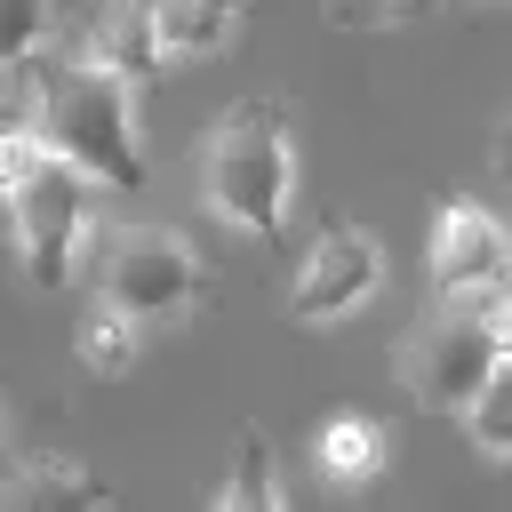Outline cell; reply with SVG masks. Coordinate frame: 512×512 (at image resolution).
<instances>
[{"instance_id":"6da1fadb","label":"cell","mask_w":512,"mask_h":512,"mask_svg":"<svg viewBox=\"0 0 512 512\" xmlns=\"http://www.w3.org/2000/svg\"><path fill=\"white\" fill-rule=\"evenodd\" d=\"M32 128L88 184H104V192H136L144 184L136 88L112 80V72H96L88 56H32Z\"/></svg>"},{"instance_id":"7a4b0ae2","label":"cell","mask_w":512,"mask_h":512,"mask_svg":"<svg viewBox=\"0 0 512 512\" xmlns=\"http://www.w3.org/2000/svg\"><path fill=\"white\" fill-rule=\"evenodd\" d=\"M208 208L248 232V240H280L288 208H296V136H288V104L280 96H240L216 136H208Z\"/></svg>"},{"instance_id":"3957f363","label":"cell","mask_w":512,"mask_h":512,"mask_svg":"<svg viewBox=\"0 0 512 512\" xmlns=\"http://www.w3.org/2000/svg\"><path fill=\"white\" fill-rule=\"evenodd\" d=\"M96 296L128 320H168L208 296V256L168 224H104L96 240Z\"/></svg>"},{"instance_id":"277c9868","label":"cell","mask_w":512,"mask_h":512,"mask_svg":"<svg viewBox=\"0 0 512 512\" xmlns=\"http://www.w3.org/2000/svg\"><path fill=\"white\" fill-rule=\"evenodd\" d=\"M496 360H504V336H496L488 312L432 304V312L408 328V344H400V384H408V400H416L424 416H464L472 392L496 376Z\"/></svg>"},{"instance_id":"5b68a950","label":"cell","mask_w":512,"mask_h":512,"mask_svg":"<svg viewBox=\"0 0 512 512\" xmlns=\"http://www.w3.org/2000/svg\"><path fill=\"white\" fill-rule=\"evenodd\" d=\"M88 192H96V184L48 152V160L0 200L8 240H16V256H24V280L48 288V296L80 272V248H88Z\"/></svg>"},{"instance_id":"8992f818","label":"cell","mask_w":512,"mask_h":512,"mask_svg":"<svg viewBox=\"0 0 512 512\" xmlns=\"http://www.w3.org/2000/svg\"><path fill=\"white\" fill-rule=\"evenodd\" d=\"M376 296H384V240L360 232L352 216H328V224L312 232L304 264H296L288 320H296V328H328V320H344V312H360V304H376Z\"/></svg>"},{"instance_id":"52a82bcc","label":"cell","mask_w":512,"mask_h":512,"mask_svg":"<svg viewBox=\"0 0 512 512\" xmlns=\"http://www.w3.org/2000/svg\"><path fill=\"white\" fill-rule=\"evenodd\" d=\"M432 288L440 304L464 312H496L512 288V232L480 208V200H448L432 216Z\"/></svg>"},{"instance_id":"ba28073f","label":"cell","mask_w":512,"mask_h":512,"mask_svg":"<svg viewBox=\"0 0 512 512\" xmlns=\"http://www.w3.org/2000/svg\"><path fill=\"white\" fill-rule=\"evenodd\" d=\"M72 40H80L72 56H88L96 72H112V80H128V88H144L152 72H168V64H160L152 8H144V0H96V8H80Z\"/></svg>"},{"instance_id":"9c48e42d","label":"cell","mask_w":512,"mask_h":512,"mask_svg":"<svg viewBox=\"0 0 512 512\" xmlns=\"http://www.w3.org/2000/svg\"><path fill=\"white\" fill-rule=\"evenodd\" d=\"M152 8V40H160V64H200V56H224L248 24V0H144Z\"/></svg>"},{"instance_id":"30bf717a","label":"cell","mask_w":512,"mask_h":512,"mask_svg":"<svg viewBox=\"0 0 512 512\" xmlns=\"http://www.w3.org/2000/svg\"><path fill=\"white\" fill-rule=\"evenodd\" d=\"M104 504H112L104 472H88L72 456H24L0 480V512H104Z\"/></svg>"},{"instance_id":"8fae6325","label":"cell","mask_w":512,"mask_h":512,"mask_svg":"<svg viewBox=\"0 0 512 512\" xmlns=\"http://www.w3.org/2000/svg\"><path fill=\"white\" fill-rule=\"evenodd\" d=\"M312 464H320L328 488H368V480H384V464H392V432H384L376 416L344 408V416H328V424L312 432Z\"/></svg>"},{"instance_id":"7c38bea8","label":"cell","mask_w":512,"mask_h":512,"mask_svg":"<svg viewBox=\"0 0 512 512\" xmlns=\"http://www.w3.org/2000/svg\"><path fill=\"white\" fill-rule=\"evenodd\" d=\"M216 512H288V496H280V464H272V440H264L256 424H240V440H232V480H224Z\"/></svg>"},{"instance_id":"4fadbf2b","label":"cell","mask_w":512,"mask_h":512,"mask_svg":"<svg viewBox=\"0 0 512 512\" xmlns=\"http://www.w3.org/2000/svg\"><path fill=\"white\" fill-rule=\"evenodd\" d=\"M464 424V440L480 448V456H496V464H512V352L496 360V376L472 392V408L456 416Z\"/></svg>"},{"instance_id":"5bb4252c","label":"cell","mask_w":512,"mask_h":512,"mask_svg":"<svg viewBox=\"0 0 512 512\" xmlns=\"http://www.w3.org/2000/svg\"><path fill=\"white\" fill-rule=\"evenodd\" d=\"M72 344H80V360H88V368H96V376H120V368H128V360H136V320H128V312H120V304H104V296H96V304H88V320H80V336H72Z\"/></svg>"},{"instance_id":"9a60e30c","label":"cell","mask_w":512,"mask_h":512,"mask_svg":"<svg viewBox=\"0 0 512 512\" xmlns=\"http://www.w3.org/2000/svg\"><path fill=\"white\" fill-rule=\"evenodd\" d=\"M56 32V8L48 0H0V64H32Z\"/></svg>"},{"instance_id":"2e32d148","label":"cell","mask_w":512,"mask_h":512,"mask_svg":"<svg viewBox=\"0 0 512 512\" xmlns=\"http://www.w3.org/2000/svg\"><path fill=\"white\" fill-rule=\"evenodd\" d=\"M432 8L440 0H328V24L336 32H392V24H416Z\"/></svg>"},{"instance_id":"e0dca14e","label":"cell","mask_w":512,"mask_h":512,"mask_svg":"<svg viewBox=\"0 0 512 512\" xmlns=\"http://www.w3.org/2000/svg\"><path fill=\"white\" fill-rule=\"evenodd\" d=\"M40 160H48V136H40L32 120H24V128H0V200H8Z\"/></svg>"},{"instance_id":"ac0fdd59","label":"cell","mask_w":512,"mask_h":512,"mask_svg":"<svg viewBox=\"0 0 512 512\" xmlns=\"http://www.w3.org/2000/svg\"><path fill=\"white\" fill-rule=\"evenodd\" d=\"M32 120V64H0V128Z\"/></svg>"},{"instance_id":"d6986e66","label":"cell","mask_w":512,"mask_h":512,"mask_svg":"<svg viewBox=\"0 0 512 512\" xmlns=\"http://www.w3.org/2000/svg\"><path fill=\"white\" fill-rule=\"evenodd\" d=\"M496 168H504V176H512V128H504V144H496Z\"/></svg>"},{"instance_id":"ffe728a7","label":"cell","mask_w":512,"mask_h":512,"mask_svg":"<svg viewBox=\"0 0 512 512\" xmlns=\"http://www.w3.org/2000/svg\"><path fill=\"white\" fill-rule=\"evenodd\" d=\"M0 224H8V216H0Z\"/></svg>"}]
</instances>
